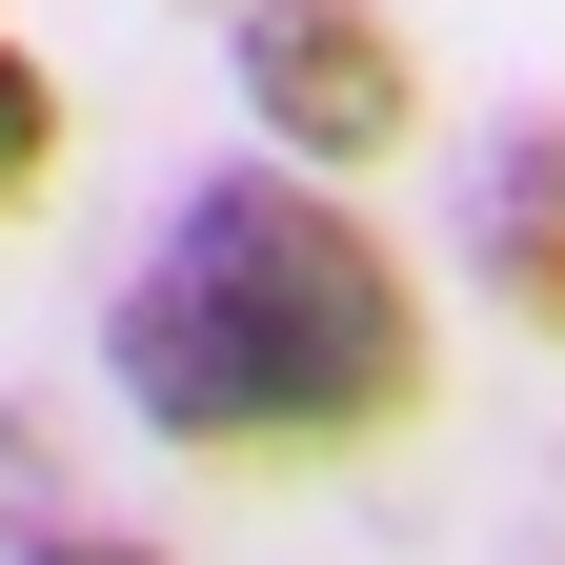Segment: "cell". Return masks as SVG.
<instances>
[{"label":"cell","instance_id":"obj_2","mask_svg":"<svg viewBox=\"0 0 565 565\" xmlns=\"http://www.w3.org/2000/svg\"><path fill=\"white\" fill-rule=\"evenodd\" d=\"M223 82H243V141L364 182V162H404V121H424V41L384 21V0H223Z\"/></svg>","mask_w":565,"mask_h":565},{"label":"cell","instance_id":"obj_5","mask_svg":"<svg viewBox=\"0 0 565 565\" xmlns=\"http://www.w3.org/2000/svg\"><path fill=\"white\" fill-rule=\"evenodd\" d=\"M21 525H61V465H41V424L0 404V545H21Z\"/></svg>","mask_w":565,"mask_h":565},{"label":"cell","instance_id":"obj_1","mask_svg":"<svg viewBox=\"0 0 565 565\" xmlns=\"http://www.w3.org/2000/svg\"><path fill=\"white\" fill-rule=\"evenodd\" d=\"M102 384H121V424L162 465L323 484V465H384L445 404V323H424V263L364 223V182L243 141L102 282Z\"/></svg>","mask_w":565,"mask_h":565},{"label":"cell","instance_id":"obj_6","mask_svg":"<svg viewBox=\"0 0 565 565\" xmlns=\"http://www.w3.org/2000/svg\"><path fill=\"white\" fill-rule=\"evenodd\" d=\"M0 565H182V545H121V525H82V505H61V525H21Z\"/></svg>","mask_w":565,"mask_h":565},{"label":"cell","instance_id":"obj_3","mask_svg":"<svg viewBox=\"0 0 565 565\" xmlns=\"http://www.w3.org/2000/svg\"><path fill=\"white\" fill-rule=\"evenodd\" d=\"M445 263H465L484 323H525L545 364H565V102H505V121L465 141V223H445Z\"/></svg>","mask_w":565,"mask_h":565},{"label":"cell","instance_id":"obj_4","mask_svg":"<svg viewBox=\"0 0 565 565\" xmlns=\"http://www.w3.org/2000/svg\"><path fill=\"white\" fill-rule=\"evenodd\" d=\"M41 182H61V82H41V41L0 21V223H21Z\"/></svg>","mask_w":565,"mask_h":565}]
</instances>
